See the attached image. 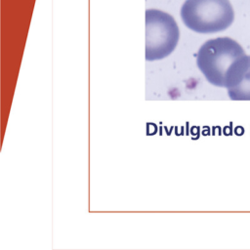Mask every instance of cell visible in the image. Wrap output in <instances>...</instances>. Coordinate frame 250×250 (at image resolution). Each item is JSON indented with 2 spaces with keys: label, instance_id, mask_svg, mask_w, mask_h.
I'll use <instances>...</instances> for the list:
<instances>
[{
  "label": "cell",
  "instance_id": "obj_4",
  "mask_svg": "<svg viewBox=\"0 0 250 250\" xmlns=\"http://www.w3.org/2000/svg\"><path fill=\"white\" fill-rule=\"evenodd\" d=\"M226 88L233 101H250V56L242 57L229 72Z\"/></svg>",
  "mask_w": 250,
  "mask_h": 250
},
{
  "label": "cell",
  "instance_id": "obj_3",
  "mask_svg": "<svg viewBox=\"0 0 250 250\" xmlns=\"http://www.w3.org/2000/svg\"><path fill=\"white\" fill-rule=\"evenodd\" d=\"M180 30L174 18L160 10L146 11V60L168 57L176 48Z\"/></svg>",
  "mask_w": 250,
  "mask_h": 250
},
{
  "label": "cell",
  "instance_id": "obj_1",
  "mask_svg": "<svg viewBox=\"0 0 250 250\" xmlns=\"http://www.w3.org/2000/svg\"><path fill=\"white\" fill-rule=\"evenodd\" d=\"M245 55L243 48L235 40L218 37L201 45L196 54V64L209 83L226 88L229 72Z\"/></svg>",
  "mask_w": 250,
  "mask_h": 250
},
{
  "label": "cell",
  "instance_id": "obj_2",
  "mask_svg": "<svg viewBox=\"0 0 250 250\" xmlns=\"http://www.w3.org/2000/svg\"><path fill=\"white\" fill-rule=\"evenodd\" d=\"M180 14L185 25L197 33L223 31L234 21L229 0H186Z\"/></svg>",
  "mask_w": 250,
  "mask_h": 250
}]
</instances>
